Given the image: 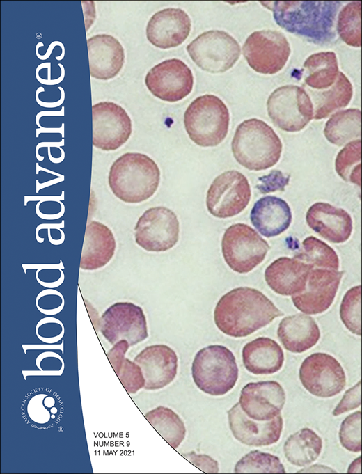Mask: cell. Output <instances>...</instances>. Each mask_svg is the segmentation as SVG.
I'll use <instances>...</instances> for the list:
<instances>
[{"label": "cell", "mask_w": 362, "mask_h": 474, "mask_svg": "<svg viewBox=\"0 0 362 474\" xmlns=\"http://www.w3.org/2000/svg\"><path fill=\"white\" fill-rule=\"evenodd\" d=\"M269 248L268 243L254 229L241 223L229 226L221 240L225 262L239 274L248 273L260 264Z\"/></svg>", "instance_id": "cell-7"}, {"label": "cell", "mask_w": 362, "mask_h": 474, "mask_svg": "<svg viewBox=\"0 0 362 474\" xmlns=\"http://www.w3.org/2000/svg\"><path fill=\"white\" fill-rule=\"evenodd\" d=\"M361 285L347 291L341 301L340 317L346 328L352 333L361 335Z\"/></svg>", "instance_id": "cell-38"}, {"label": "cell", "mask_w": 362, "mask_h": 474, "mask_svg": "<svg viewBox=\"0 0 362 474\" xmlns=\"http://www.w3.org/2000/svg\"><path fill=\"white\" fill-rule=\"evenodd\" d=\"M251 196L247 178L231 170L218 175L212 182L206 196L208 212L214 216L226 219L242 212Z\"/></svg>", "instance_id": "cell-11"}, {"label": "cell", "mask_w": 362, "mask_h": 474, "mask_svg": "<svg viewBox=\"0 0 362 474\" xmlns=\"http://www.w3.org/2000/svg\"><path fill=\"white\" fill-rule=\"evenodd\" d=\"M238 367L233 352L223 345H213L200 349L191 365L196 386L206 394L223 395L235 385Z\"/></svg>", "instance_id": "cell-5"}, {"label": "cell", "mask_w": 362, "mask_h": 474, "mask_svg": "<svg viewBox=\"0 0 362 474\" xmlns=\"http://www.w3.org/2000/svg\"><path fill=\"white\" fill-rule=\"evenodd\" d=\"M187 50L200 68L210 73L228 70L241 54L237 41L229 33L219 30L201 33L187 45Z\"/></svg>", "instance_id": "cell-9"}, {"label": "cell", "mask_w": 362, "mask_h": 474, "mask_svg": "<svg viewBox=\"0 0 362 474\" xmlns=\"http://www.w3.org/2000/svg\"><path fill=\"white\" fill-rule=\"evenodd\" d=\"M361 112L348 109L333 113L324 129L326 139L332 144L343 146L361 137Z\"/></svg>", "instance_id": "cell-31"}, {"label": "cell", "mask_w": 362, "mask_h": 474, "mask_svg": "<svg viewBox=\"0 0 362 474\" xmlns=\"http://www.w3.org/2000/svg\"><path fill=\"white\" fill-rule=\"evenodd\" d=\"M289 205L284 200L267 196L258 200L250 213L253 226L265 237H276L285 232L292 222Z\"/></svg>", "instance_id": "cell-26"}, {"label": "cell", "mask_w": 362, "mask_h": 474, "mask_svg": "<svg viewBox=\"0 0 362 474\" xmlns=\"http://www.w3.org/2000/svg\"><path fill=\"white\" fill-rule=\"evenodd\" d=\"M182 455L203 472L217 473L219 471L218 461L209 455L196 454L194 451L182 453Z\"/></svg>", "instance_id": "cell-43"}, {"label": "cell", "mask_w": 362, "mask_h": 474, "mask_svg": "<svg viewBox=\"0 0 362 474\" xmlns=\"http://www.w3.org/2000/svg\"><path fill=\"white\" fill-rule=\"evenodd\" d=\"M290 178V175H285L279 170H272L269 174L258 178L260 183L256 185V188L263 194L283 191L289 184Z\"/></svg>", "instance_id": "cell-41"}, {"label": "cell", "mask_w": 362, "mask_h": 474, "mask_svg": "<svg viewBox=\"0 0 362 474\" xmlns=\"http://www.w3.org/2000/svg\"><path fill=\"white\" fill-rule=\"evenodd\" d=\"M299 379L312 395L330 397L340 393L345 387L346 376L340 363L326 353H315L302 362Z\"/></svg>", "instance_id": "cell-14"}, {"label": "cell", "mask_w": 362, "mask_h": 474, "mask_svg": "<svg viewBox=\"0 0 362 474\" xmlns=\"http://www.w3.org/2000/svg\"><path fill=\"white\" fill-rule=\"evenodd\" d=\"M361 381L345 391L343 398L333 411L334 416L354 409L361 404Z\"/></svg>", "instance_id": "cell-42"}, {"label": "cell", "mask_w": 362, "mask_h": 474, "mask_svg": "<svg viewBox=\"0 0 362 474\" xmlns=\"http://www.w3.org/2000/svg\"><path fill=\"white\" fill-rule=\"evenodd\" d=\"M312 269L311 265L294 258L281 257L266 268L265 278L276 293L292 296L304 291Z\"/></svg>", "instance_id": "cell-24"}, {"label": "cell", "mask_w": 362, "mask_h": 474, "mask_svg": "<svg viewBox=\"0 0 362 474\" xmlns=\"http://www.w3.org/2000/svg\"><path fill=\"white\" fill-rule=\"evenodd\" d=\"M337 31L347 45L361 47V1H352L340 10L337 20Z\"/></svg>", "instance_id": "cell-35"}, {"label": "cell", "mask_w": 362, "mask_h": 474, "mask_svg": "<svg viewBox=\"0 0 362 474\" xmlns=\"http://www.w3.org/2000/svg\"><path fill=\"white\" fill-rule=\"evenodd\" d=\"M90 74L100 80H109L121 70L125 61L122 45L113 36L97 34L87 40Z\"/></svg>", "instance_id": "cell-23"}, {"label": "cell", "mask_w": 362, "mask_h": 474, "mask_svg": "<svg viewBox=\"0 0 362 474\" xmlns=\"http://www.w3.org/2000/svg\"><path fill=\"white\" fill-rule=\"evenodd\" d=\"M116 247L110 228L99 221H90L85 230L80 269L92 271L104 267L113 258Z\"/></svg>", "instance_id": "cell-25"}, {"label": "cell", "mask_w": 362, "mask_h": 474, "mask_svg": "<svg viewBox=\"0 0 362 474\" xmlns=\"http://www.w3.org/2000/svg\"><path fill=\"white\" fill-rule=\"evenodd\" d=\"M361 141H352L338 153L335 168L338 175L345 182L361 187Z\"/></svg>", "instance_id": "cell-36"}, {"label": "cell", "mask_w": 362, "mask_h": 474, "mask_svg": "<svg viewBox=\"0 0 362 474\" xmlns=\"http://www.w3.org/2000/svg\"><path fill=\"white\" fill-rule=\"evenodd\" d=\"M267 109L273 123L289 132L303 129L314 114L313 102L306 90L291 84L275 89L268 97Z\"/></svg>", "instance_id": "cell-8"}, {"label": "cell", "mask_w": 362, "mask_h": 474, "mask_svg": "<svg viewBox=\"0 0 362 474\" xmlns=\"http://www.w3.org/2000/svg\"><path fill=\"white\" fill-rule=\"evenodd\" d=\"M285 398V391L277 381L250 382L242 388L239 404L251 419L269 421L281 415Z\"/></svg>", "instance_id": "cell-18"}, {"label": "cell", "mask_w": 362, "mask_h": 474, "mask_svg": "<svg viewBox=\"0 0 362 474\" xmlns=\"http://www.w3.org/2000/svg\"><path fill=\"white\" fill-rule=\"evenodd\" d=\"M145 84L157 98L175 102L187 97L192 90L194 77L190 68L181 60L164 61L147 73Z\"/></svg>", "instance_id": "cell-16"}, {"label": "cell", "mask_w": 362, "mask_h": 474, "mask_svg": "<svg viewBox=\"0 0 362 474\" xmlns=\"http://www.w3.org/2000/svg\"><path fill=\"white\" fill-rule=\"evenodd\" d=\"M129 347L130 345L127 340H121L115 343L113 347L107 354L109 362L116 374H118L120 370L125 359V354Z\"/></svg>", "instance_id": "cell-44"}, {"label": "cell", "mask_w": 362, "mask_h": 474, "mask_svg": "<svg viewBox=\"0 0 362 474\" xmlns=\"http://www.w3.org/2000/svg\"><path fill=\"white\" fill-rule=\"evenodd\" d=\"M134 361L141 368L145 390L163 388L176 377L178 356L174 350L167 345L146 347L136 356Z\"/></svg>", "instance_id": "cell-20"}, {"label": "cell", "mask_w": 362, "mask_h": 474, "mask_svg": "<svg viewBox=\"0 0 362 474\" xmlns=\"http://www.w3.org/2000/svg\"><path fill=\"white\" fill-rule=\"evenodd\" d=\"M93 145L105 151L122 146L132 134V121L125 110L112 102L92 106Z\"/></svg>", "instance_id": "cell-15"}, {"label": "cell", "mask_w": 362, "mask_h": 474, "mask_svg": "<svg viewBox=\"0 0 362 474\" xmlns=\"http://www.w3.org/2000/svg\"><path fill=\"white\" fill-rule=\"evenodd\" d=\"M322 448V439L307 427L291 434L283 445L285 458L290 464L297 466H306L315 461Z\"/></svg>", "instance_id": "cell-29"}, {"label": "cell", "mask_w": 362, "mask_h": 474, "mask_svg": "<svg viewBox=\"0 0 362 474\" xmlns=\"http://www.w3.org/2000/svg\"><path fill=\"white\" fill-rule=\"evenodd\" d=\"M108 179L109 187L118 198L127 203H139L157 191L160 171L148 155L127 152L113 163Z\"/></svg>", "instance_id": "cell-3"}, {"label": "cell", "mask_w": 362, "mask_h": 474, "mask_svg": "<svg viewBox=\"0 0 362 474\" xmlns=\"http://www.w3.org/2000/svg\"><path fill=\"white\" fill-rule=\"evenodd\" d=\"M361 412L358 411L347 416L340 425L339 439L341 445L350 452H361Z\"/></svg>", "instance_id": "cell-39"}, {"label": "cell", "mask_w": 362, "mask_h": 474, "mask_svg": "<svg viewBox=\"0 0 362 474\" xmlns=\"http://www.w3.org/2000/svg\"><path fill=\"white\" fill-rule=\"evenodd\" d=\"M347 473H361V457L352 463L347 470Z\"/></svg>", "instance_id": "cell-46"}, {"label": "cell", "mask_w": 362, "mask_h": 474, "mask_svg": "<svg viewBox=\"0 0 362 474\" xmlns=\"http://www.w3.org/2000/svg\"><path fill=\"white\" fill-rule=\"evenodd\" d=\"M274 303L260 291L239 287L223 295L214 310V320L224 334L243 338L283 316Z\"/></svg>", "instance_id": "cell-1"}, {"label": "cell", "mask_w": 362, "mask_h": 474, "mask_svg": "<svg viewBox=\"0 0 362 474\" xmlns=\"http://www.w3.org/2000/svg\"><path fill=\"white\" fill-rule=\"evenodd\" d=\"M313 96L315 113L313 118L323 119L328 117L333 111L347 106L353 95L352 85L348 78L341 72H338L337 79L329 90L315 92Z\"/></svg>", "instance_id": "cell-32"}, {"label": "cell", "mask_w": 362, "mask_h": 474, "mask_svg": "<svg viewBox=\"0 0 362 474\" xmlns=\"http://www.w3.org/2000/svg\"><path fill=\"white\" fill-rule=\"evenodd\" d=\"M99 328L111 345L125 340L133 346L148 337L143 310L131 302H117L109 306L99 320Z\"/></svg>", "instance_id": "cell-13"}, {"label": "cell", "mask_w": 362, "mask_h": 474, "mask_svg": "<svg viewBox=\"0 0 362 474\" xmlns=\"http://www.w3.org/2000/svg\"><path fill=\"white\" fill-rule=\"evenodd\" d=\"M343 274L333 269H312L304 291L292 296L294 306L308 315L326 311L333 302Z\"/></svg>", "instance_id": "cell-17"}, {"label": "cell", "mask_w": 362, "mask_h": 474, "mask_svg": "<svg viewBox=\"0 0 362 474\" xmlns=\"http://www.w3.org/2000/svg\"><path fill=\"white\" fill-rule=\"evenodd\" d=\"M191 19L180 8H165L155 13L146 26V37L154 46L161 49L175 47L189 36Z\"/></svg>", "instance_id": "cell-21"}, {"label": "cell", "mask_w": 362, "mask_h": 474, "mask_svg": "<svg viewBox=\"0 0 362 474\" xmlns=\"http://www.w3.org/2000/svg\"><path fill=\"white\" fill-rule=\"evenodd\" d=\"M290 52L285 35L270 29L254 31L242 47V53L249 65L264 74H274L281 70Z\"/></svg>", "instance_id": "cell-10"}, {"label": "cell", "mask_w": 362, "mask_h": 474, "mask_svg": "<svg viewBox=\"0 0 362 474\" xmlns=\"http://www.w3.org/2000/svg\"><path fill=\"white\" fill-rule=\"evenodd\" d=\"M243 364L253 374H271L279 371L284 362L281 346L267 337H259L242 349Z\"/></svg>", "instance_id": "cell-28"}, {"label": "cell", "mask_w": 362, "mask_h": 474, "mask_svg": "<svg viewBox=\"0 0 362 474\" xmlns=\"http://www.w3.org/2000/svg\"><path fill=\"white\" fill-rule=\"evenodd\" d=\"M277 335L285 349L292 353H302L317 344L320 331L313 317L297 313L281 321Z\"/></svg>", "instance_id": "cell-27"}, {"label": "cell", "mask_w": 362, "mask_h": 474, "mask_svg": "<svg viewBox=\"0 0 362 474\" xmlns=\"http://www.w3.org/2000/svg\"><path fill=\"white\" fill-rule=\"evenodd\" d=\"M230 429L240 443L249 446H267L276 443L283 429V419L278 415L269 421H257L249 418L236 403L228 412Z\"/></svg>", "instance_id": "cell-19"}, {"label": "cell", "mask_w": 362, "mask_h": 474, "mask_svg": "<svg viewBox=\"0 0 362 474\" xmlns=\"http://www.w3.org/2000/svg\"><path fill=\"white\" fill-rule=\"evenodd\" d=\"M231 148L240 165L258 171L271 168L279 161L282 143L268 124L258 118H251L237 126Z\"/></svg>", "instance_id": "cell-4"}, {"label": "cell", "mask_w": 362, "mask_h": 474, "mask_svg": "<svg viewBox=\"0 0 362 474\" xmlns=\"http://www.w3.org/2000/svg\"><path fill=\"white\" fill-rule=\"evenodd\" d=\"M145 416L173 448H178L185 438L186 428L175 412L168 407L159 406L146 413Z\"/></svg>", "instance_id": "cell-33"}, {"label": "cell", "mask_w": 362, "mask_h": 474, "mask_svg": "<svg viewBox=\"0 0 362 474\" xmlns=\"http://www.w3.org/2000/svg\"><path fill=\"white\" fill-rule=\"evenodd\" d=\"M336 473V471L331 469L329 467L324 466V465L315 464L310 467H307L304 469H301L297 473Z\"/></svg>", "instance_id": "cell-45"}, {"label": "cell", "mask_w": 362, "mask_h": 474, "mask_svg": "<svg viewBox=\"0 0 362 474\" xmlns=\"http://www.w3.org/2000/svg\"><path fill=\"white\" fill-rule=\"evenodd\" d=\"M273 12L276 24L286 31L317 45L336 38L335 21L341 6L336 1H260Z\"/></svg>", "instance_id": "cell-2"}, {"label": "cell", "mask_w": 362, "mask_h": 474, "mask_svg": "<svg viewBox=\"0 0 362 474\" xmlns=\"http://www.w3.org/2000/svg\"><path fill=\"white\" fill-rule=\"evenodd\" d=\"M134 232L136 243L144 250L166 251L177 244L180 224L171 210L163 206L154 207L139 217Z\"/></svg>", "instance_id": "cell-12"}, {"label": "cell", "mask_w": 362, "mask_h": 474, "mask_svg": "<svg viewBox=\"0 0 362 474\" xmlns=\"http://www.w3.org/2000/svg\"><path fill=\"white\" fill-rule=\"evenodd\" d=\"M306 220L313 231L332 243H343L352 235L353 225L350 214L327 203L313 204L306 212Z\"/></svg>", "instance_id": "cell-22"}, {"label": "cell", "mask_w": 362, "mask_h": 474, "mask_svg": "<svg viewBox=\"0 0 362 474\" xmlns=\"http://www.w3.org/2000/svg\"><path fill=\"white\" fill-rule=\"evenodd\" d=\"M303 68L305 83L318 90L331 86L339 72L337 57L333 52H321L310 55Z\"/></svg>", "instance_id": "cell-30"}, {"label": "cell", "mask_w": 362, "mask_h": 474, "mask_svg": "<svg viewBox=\"0 0 362 474\" xmlns=\"http://www.w3.org/2000/svg\"><path fill=\"white\" fill-rule=\"evenodd\" d=\"M117 376L129 394H134L144 387L145 379L141 367L128 358H125Z\"/></svg>", "instance_id": "cell-40"}, {"label": "cell", "mask_w": 362, "mask_h": 474, "mask_svg": "<svg viewBox=\"0 0 362 474\" xmlns=\"http://www.w3.org/2000/svg\"><path fill=\"white\" fill-rule=\"evenodd\" d=\"M235 473H285L280 459L270 453L252 450L242 457L235 464Z\"/></svg>", "instance_id": "cell-37"}, {"label": "cell", "mask_w": 362, "mask_h": 474, "mask_svg": "<svg viewBox=\"0 0 362 474\" xmlns=\"http://www.w3.org/2000/svg\"><path fill=\"white\" fill-rule=\"evenodd\" d=\"M229 123L228 107L214 95L198 97L184 114V124L190 139L201 147H214L221 143L228 134Z\"/></svg>", "instance_id": "cell-6"}, {"label": "cell", "mask_w": 362, "mask_h": 474, "mask_svg": "<svg viewBox=\"0 0 362 474\" xmlns=\"http://www.w3.org/2000/svg\"><path fill=\"white\" fill-rule=\"evenodd\" d=\"M294 258L313 268L338 271L340 266L336 251L327 244L313 236L304 239L301 248Z\"/></svg>", "instance_id": "cell-34"}]
</instances>
